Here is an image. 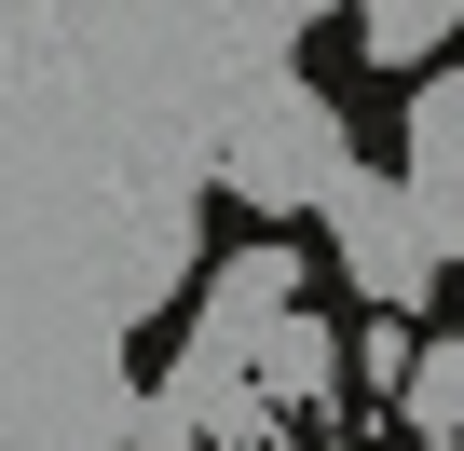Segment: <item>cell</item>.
<instances>
[{"label":"cell","instance_id":"3","mask_svg":"<svg viewBox=\"0 0 464 451\" xmlns=\"http://www.w3.org/2000/svg\"><path fill=\"white\" fill-rule=\"evenodd\" d=\"M410 424H423V437H464V342L410 356Z\"/></svg>","mask_w":464,"mask_h":451},{"label":"cell","instance_id":"1","mask_svg":"<svg viewBox=\"0 0 464 451\" xmlns=\"http://www.w3.org/2000/svg\"><path fill=\"white\" fill-rule=\"evenodd\" d=\"M328 233H342V260H355V288L382 301V315H410L423 301V219H410V191H382V178H342L328 191Z\"/></svg>","mask_w":464,"mask_h":451},{"label":"cell","instance_id":"2","mask_svg":"<svg viewBox=\"0 0 464 451\" xmlns=\"http://www.w3.org/2000/svg\"><path fill=\"white\" fill-rule=\"evenodd\" d=\"M410 219L423 247H464V83L410 96Z\"/></svg>","mask_w":464,"mask_h":451},{"label":"cell","instance_id":"5","mask_svg":"<svg viewBox=\"0 0 464 451\" xmlns=\"http://www.w3.org/2000/svg\"><path fill=\"white\" fill-rule=\"evenodd\" d=\"M437 451H464V437H437Z\"/></svg>","mask_w":464,"mask_h":451},{"label":"cell","instance_id":"4","mask_svg":"<svg viewBox=\"0 0 464 451\" xmlns=\"http://www.w3.org/2000/svg\"><path fill=\"white\" fill-rule=\"evenodd\" d=\"M137 451H205V437H191L178 410H150V424H137Z\"/></svg>","mask_w":464,"mask_h":451}]
</instances>
